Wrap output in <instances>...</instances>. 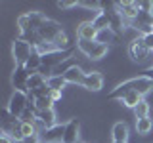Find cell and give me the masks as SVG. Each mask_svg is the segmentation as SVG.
Instances as JSON below:
<instances>
[{
    "label": "cell",
    "instance_id": "6da1fadb",
    "mask_svg": "<svg viewBox=\"0 0 153 143\" xmlns=\"http://www.w3.org/2000/svg\"><path fill=\"white\" fill-rule=\"evenodd\" d=\"M128 92H138L142 95L149 94V92H153V80L149 78V76H146V74L128 78V80H124V82H121L117 88H113L107 97L111 99V101H121Z\"/></svg>",
    "mask_w": 153,
    "mask_h": 143
},
{
    "label": "cell",
    "instance_id": "7a4b0ae2",
    "mask_svg": "<svg viewBox=\"0 0 153 143\" xmlns=\"http://www.w3.org/2000/svg\"><path fill=\"white\" fill-rule=\"evenodd\" d=\"M76 48L90 61H100L109 54V46L103 44V42H98V40H79L76 38Z\"/></svg>",
    "mask_w": 153,
    "mask_h": 143
},
{
    "label": "cell",
    "instance_id": "3957f363",
    "mask_svg": "<svg viewBox=\"0 0 153 143\" xmlns=\"http://www.w3.org/2000/svg\"><path fill=\"white\" fill-rule=\"evenodd\" d=\"M128 54H130L132 61H136V63H140V65H143L146 61L153 59V52L146 48V44H143V40H142V36H140V38H134L130 44H128Z\"/></svg>",
    "mask_w": 153,
    "mask_h": 143
},
{
    "label": "cell",
    "instance_id": "277c9868",
    "mask_svg": "<svg viewBox=\"0 0 153 143\" xmlns=\"http://www.w3.org/2000/svg\"><path fill=\"white\" fill-rule=\"evenodd\" d=\"M27 107H29V94L25 92H13L12 94V97H10V101H8V111L13 114L16 118H19L23 113L27 111Z\"/></svg>",
    "mask_w": 153,
    "mask_h": 143
},
{
    "label": "cell",
    "instance_id": "5b68a950",
    "mask_svg": "<svg viewBox=\"0 0 153 143\" xmlns=\"http://www.w3.org/2000/svg\"><path fill=\"white\" fill-rule=\"evenodd\" d=\"M33 52H35V48L31 44H27V42H23L21 38H16V40L12 42V55H13L16 65H25Z\"/></svg>",
    "mask_w": 153,
    "mask_h": 143
},
{
    "label": "cell",
    "instance_id": "8992f818",
    "mask_svg": "<svg viewBox=\"0 0 153 143\" xmlns=\"http://www.w3.org/2000/svg\"><path fill=\"white\" fill-rule=\"evenodd\" d=\"M63 32V27H61V23H57L56 19H50L48 17L44 23H42V27L38 29V35H40L42 42H52L54 44V40L57 36Z\"/></svg>",
    "mask_w": 153,
    "mask_h": 143
},
{
    "label": "cell",
    "instance_id": "52a82bcc",
    "mask_svg": "<svg viewBox=\"0 0 153 143\" xmlns=\"http://www.w3.org/2000/svg\"><path fill=\"white\" fill-rule=\"evenodd\" d=\"M130 27L136 29L138 35L146 36V35H151L153 32V13L147 12V10H142L140 13H138V17L130 21Z\"/></svg>",
    "mask_w": 153,
    "mask_h": 143
},
{
    "label": "cell",
    "instance_id": "ba28073f",
    "mask_svg": "<svg viewBox=\"0 0 153 143\" xmlns=\"http://www.w3.org/2000/svg\"><path fill=\"white\" fill-rule=\"evenodd\" d=\"M29 78H31V73L25 69L23 65H16V69H13L12 73V86L17 90V92H25L29 94Z\"/></svg>",
    "mask_w": 153,
    "mask_h": 143
},
{
    "label": "cell",
    "instance_id": "9c48e42d",
    "mask_svg": "<svg viewBox=\"0 0 153 143\" xmlns=\"http://www.w3.org/2000/svg\"><path fill=\"white\" fill-rule=\"evenodd\" d=\"M63 133H65V124H56L52 128H46L38 133L40 143H63Z\"/></svg>",
    "mask_w": 153,
    "mask_h": 143
},
{
    "label": "cell",
    "instance_id": "30bf717a",
    "mask_svg": "<svg viewBox=\"0 0 153 143\" xmlns=\"http://www.w3.org/2000/svg\"><path fill=\"white\" fill-rule=\"evenodd\" d=\"M117 10L121 12V15L126 19V21H134L138 17V13L142 12L140 2H134V0H123V2H117Z\"/></svg>",
    "mask_w": 153,
    "mask_h": 143
},
{
    "label": "cell",
    "instance_id": "8fae6325",
    "mask_svg": "<svg viewBox=\"0 0 153 143\" xmlns=\"http://www.w3.org/2000/svg\"><path fill=\"white\" fill-rule=\"evenodd\" d=\"M98 35H100V29L94 25L92 19L79 23V27H76V38L79 40H98Z\"/></svg>",
    "mask_w": 153,
    "mask_h": 143
},
{
    "label": "cell",
    "instance_id": "7c38bea8",
    "mask_svg": "<svg viewBox=\"0 0 153 143\" xmlns=\"http://www.w3.org/2000/svg\"><path fill=\"white\" fill-rule=\"evenodd\" d=\"M79 137H80V120L75 116L69 122H65L63 143H79Z\"/></svg>",
    "mask_w": 153,
    "mask_h": 143
},
{
    "label": "cell",
    "instance_id": "4fadbf2b",
    "mask_svg": "<svg viewBox=\"0 0 153 143\" xmlns=\"http://www.w3.org/2000/svg\"><path fill=\"white\" fill-rule=\"evenodd\" d=\"M82 88L88 90V92H100V90L103 88V74L100 73V71H90V73H86Z\"/></svg>",
    "mask_w": 153,
    "mask_h": 143
},
{
    "label": "cell",
    "instance_id": "5bb4252c",
    "mask_svg": "<svg viewBox=\"0 0 153 143\" xmlns=\"http://www.w3.org/2000/svg\"><path fill=\"white\" fill-rule=\"evenodd\" d=\"M63 78H65V82L67 84H73V86H82V82H84V78H86V73L82 69H80L79 65H73L69 71L63 74Z\"/></svg>",
    "mask_w": 153,
    "mask_h": 143
},
{
    "label": "cell",
    "instance_id": "9a60e30c",
    "mask_svg": "<svg viewBox=\"0 0 153 143\" xmlns=\"http://www.w3.org/2000/svg\"><path fill=\"white\" fill-rule=\"evenodd\" d=\"M111 136H113V141H121V143H128V136H130V132H128V126L126 122H115L113 130H111Z\"/></svg>",
    "mask_w": 153,
    "mask_h": 143
},
{
    "label": "cell",
    "instance_id": "2e32d148",
    "mask_svg": "<svg viewBox=\"0 0 153 143\" xmlns=\"http://www.w3.org/2000/svg\"><path fill=\"white\" fill-rule=\"evenodd\" d=\"M92 21H94V25L98 27L100 31L111 27V19H109V13H107V12H98V13L92 17Z\"/></svg>",
    "mask_w": 153,
    "mask_h": 143
},
{
    "label": "cell",
    "instance_id": "e0dca14e",
    "mask_svg": "<svg viewBox=\"0 0 153 143\" xmlns=\"http://www.w3.org/2000/svg\"><path fill=\"white\" fill-rule=\"evenodd\" d=\"M140 101H143V95L138 94V92H128V94L121 99V103L124 105V107H128V109H134Z\"/></svg>",
    "mask_w": 153,
    "mask_h": 143
},
{
    "label": "cell",
    "instance_id": "ac0fdd59",
    "mask_svg": "<svg viewBox=\"0 0 153 143\" xmlns=\"http://www.w3.org/2000/svg\"><path fill=\"white\" fill-rule=\"evenodd\" d=\"M19 38H21L23 42H27V44H31L33 48H36V46L42 42V38H40V35H38V31H27V32H19Z\"/></svg>",
    "mask_w": 153,
    "mask_h": 143
},
{
    "label": "cell",
    "instance_id": "d6986e66",
    "mask_svg": "<svg viewBox=\"0 0 153 143\" xmlns=\"http://www.w3.org/2000/svg\"><path fill=\"white\" fill-rule=\"evenodd\" d=\"M153 130V120L149 116H146V118H138L136 120V132L140 133V136H147Z\"/></svg>",
    "mask_w": 153,
    "mask_h": 143
},
{
    "label": "cell",
    "instance_id": "ffe728a7",
    "mask_svg": "<svg viewBox=\"0 0 153 143\" xmlns=\"http://www.w3.org/2000/svg\"><path fill=\"white\" fill-rule=\"evenodd\" d=\"M132 111H134V116H136V120H138V118H146V116H149L151 105H149V101H146V99H143V101H140L136 107L132 109Z\"/></svg>",
    "mask_w": 153,
    "mask_h": 143
},
{
    "label": "cell",
    "instance_id": "44dd1931",
    "mask_svg": "<svg viewBox=\"0 0 153 143\" xmlns=\"http://www.w3.org/2000/svg\"><path fill=\"white\" fill-rule=\"evenodd\" d=\"M48 82V78H44L42 74H38V73H35V74H31V78H29V92H33V90H38L40 86H44Z\"/></svg>",
    "mask_w": 153,
    "mask_h": 143
},
{
    "label": "cell",
    "instance_id": "7402d4cb",
    "mask_svg": "<svg viewBox=\"0 0 153 143\" xmlns=\"http://www.w3.org/2000/svg\"><path fill=\"white\" fill-rule=\"evenodd\" d=\"M115 40H117V35H115L111 29H103V31H100L98 42H103V44L109 46V42H115Z\"/></svg>",
    "mask_w": 153,
    "mask_h": 143
},
{
    "label": "cell",
    "instance_id": "603a6c76",
    "mask_svg": "<svg viewBox=\"0 0 153 143\" xmlns=\"http://www.w3.org/2000/svg\"><path fill=\"white\" fill-rule=\"evenodd\" d=\"M17 27H19V32H27V31H33L31 29V19H29V13H21L17 17Z\"/></svg>",
    "mask_w": 153,
    "mask_h": 143
},
{
    "label": "cell",
    "instance_id": "cb8c5ba5",
    "mask_svg": "<svg viewBox=\"0 0 153 143\" xmlns=\"http://www.w3.org/2000/svg\"><path fill=\"white\" fill-rule=\"evenodd\" d=\"M57 50V48L54 46V44H52V42H40V44H38L36 48H35V52H36V54L38 55H48V54H52V52H56Z\"/></svg>",
    "mask_w": 153,
    "mask_h": 143
},
{
    "label": "cell",
    "instance_id": "d4e9b609",
    "mask_svg": "<svg viewBox=\"0 0 153 143\" xmlns=\"http://www.w3.org/2000/svg\"><path fill=\"white\" fill-rule=\"evenodd\" d=\"M48 86H50L52 90H59V92H63V88L67 86V82H65L63 76H52V78H48Z\"/></svg>",
    "mask_w": 153,
    "mask_h": 143
},
{
    "label": "cell",
    "instance_id": "484cf974",
    "mask_svg": "<svg viewBox=\"0 0 153 143\" xmlns=\"http://www.w3.org/2000/svg\"><path fill=\"white\" fill-rule=\"evenodd\" d=\"M36 111H48V109H54V99L52 97H38L35 103Z\"/></svg>",
    "mask_w": 153,
    "mask_h": 143
},
{
    "label": "cell",
    "instance_id": "4316f807",
    "mask_svg": "<svg viewBox=\"0 0 153 143\" xmlns=\"http://www.w3.org/2000/svg\"><path fill=\"white\" fill-rule=\"evenodd\" d=\"M56 6L59 10H71L79 6V0H59V2H56Z\"/></svg>",
    "mask_w": 153,
    "mask_h": 143
},
{
    "label": "cell",
    "instance_id": "83f0119b",
    "mask_svg": "<svg viewBox=\"0 0 153 143\" xmlns=\"http://www.w3.org/2000/svg\"><path fill=\"white\" fill-rule=\"evenodd\" d=\"M142 40H143V44H146L147 50H151V52H153V32H151V35L142 36Z\"/></svg>",
    "mask_w": 153,
    "mask_h": 143
},
{
    "label": "cell",
    "instance_id": "f1b7e54d",
    "mask_svg": "<svg viewBox=\"0 0 153 143\" xmlns=\"http://www.w3.org/2000/svg\"><path fill=\"white\" fill-rule=\"evenodd\" d=\"M50 97L54 99V103H57L61 97H63V92H59V90H52V94H50Z\"/></svg>",
    "mask_w": 153,
    "mask_h": 143
},
{
    "label": "cell",
    "instance_id": "f546056e",
    "mask_svg": "<svg viewBox=\"0 0 153 143\" xmlns=\"http://www.w3.org/2000/svg\"><path fill=\"white\" fill-rule=\"evenodd\" d=\"M0 143H13V139L10 136H6V133H2V136H0Z\"/></svg>",
    "mask_w": 153,
    "mask_h": 143
},
{
    "label": "cell",
    "instance_id": "4dcf8cb0",
    "mask_svg": "<svg viewBox=\"0 0 153 143\" xmlns=\"http://www.w3.org/2000/svg\"><path fill=\"white\" fill-rule=\"evenodd\" d=\"M143 74H146V76H149V78L153 80V65L149 67V69H146V71H143Z\"/></svg>",
    "mask_w": 153,
    "mask_h": 143
},
{
    "label": "cell",
    "instance_id": "1f68e13d",
    "mask_svg": "<svg viewBox=\"0 0 153 143\" xmlns=\"http://www.w3.org/2000/svg\"><path fill=\"white\" fill-rule=\"evenodd\" d=\"M113 143H121V141H113Z\"/></svg>",
    "mask_w": 153,
    "mask_h": 143
}]
</instances>
